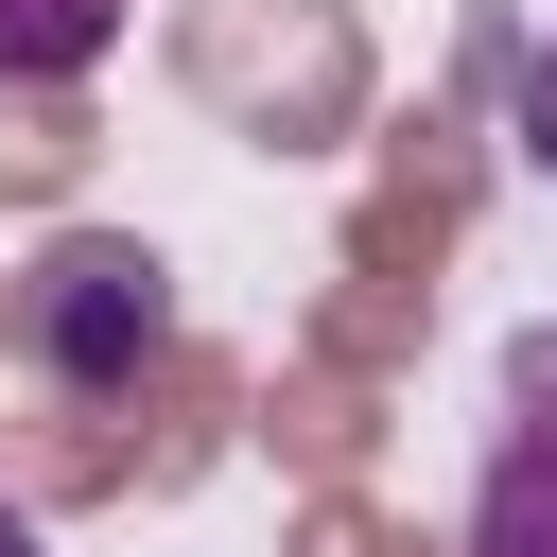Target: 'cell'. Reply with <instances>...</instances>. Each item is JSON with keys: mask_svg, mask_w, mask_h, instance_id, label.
I'll return each instance as SVG.
<instances>
[{"mask_svg": "<svg viewBox=\"0 0 557 557\" xmlns=\"http://www.w3.org/2000/svg\"><path fill=\"white\" fill-rule=\"evenodd\" d=\"M157 348H174V261H157V244H122V226L35 244V278H17V366H35V383L122 400Z\"/></svg>", "mask_w": 557, "mask_h": 557, "instance_id": "1", "label": "cell"}, {"mask_svg": "<svg viewBox=\"0 0 557 557\" xmlns=\"http://www.w3.org/2000/svg\"><path fill=\"white\" fill-rule=\"evenodd\" d=\"M470 557H557V331L505 348L487 470H470Z\"/></svg>", "mask_w": 557, "mask_h": 557, "instance_id": "2", "label": "cell"}, {"mask_svg": "<svg viewBox=\"0 0 557 557\" xmlns=\"http://www.w3.org/2000/svg\"><path fill=\"white\" fill-rule=\"evenodd\" d=\"M122 52V0H0V87H87Z\"/></svg>", "mask_w": 557, "mask_h": 557, "instance_id": "3", "label": "cell"}, {"mask_svg": "<svg viewBox=\"0 0 557 557\" xmlns=\"http://www.w3.org/2000/svg\"><path fill=\"white\" fill-rule=\"evenodd\" d=\"M505 122H522V157L557 174V35H540V52H505Z\"/></svg>", "mask_w": 557, "mask_h": 557, "instance_id": "4", "label": "cell"}, {"mask_svg": "<svg viewBox=\"0 0 557 557\" xmlns=\"http://www.w3.org/2000/svg\"><path fill=\"white\" fill-rule=\"evenodd\" d=\"M0 557H52V540H35V505H0Z\"/></svg>", "mask_w": 557, "mask_h": 557, "instance_id": "5", "label": "cell"}]
</instances>
